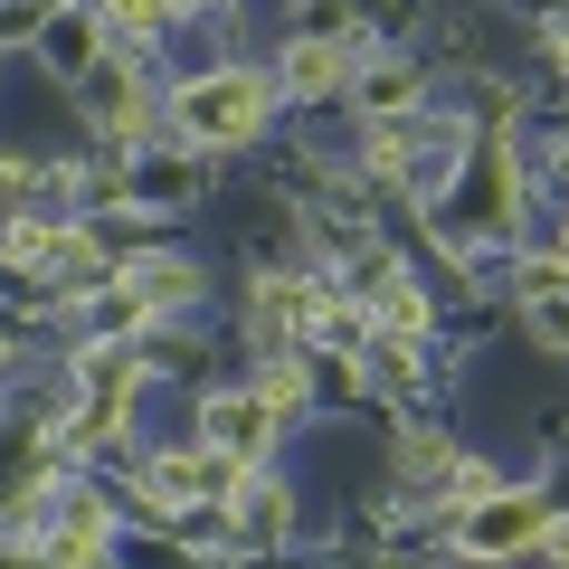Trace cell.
<instances>
[{
  "mask_svg": "<svg viewBox=\"0 0 569 569\" xmlns=\"http://www.w3.org/2000/svg\"><path fill=\"white\" fill-rule=\"evenodd\" d=\"M351 96H361V114H370V123H399V114H418L427 77H418V67H399V58H389V67H370V77L351 86Z\"/></svg>",
  "mask_w": 569,
  "mask_h": 569,
  "instance_id": "obj_7",
  "label": "cell"
},
{
  "mask_svg": "<svg viewBox=\"0 0 569 569\" xmlns=\"http://www.w3.org/2000/svg\"><path fill=\"white\" fill-rule=\"evenodd\" d=\"M550 48H560V67H569V20H560V29H550Z\"/></svg>",
  "mask_w": 569,
  "mask_h": 569,
  "instance_id": "obj_13",
  "label": "cell"
},
{
  "mask_svg": "<svg viewBox=\"0 0 569 569\" xmlns=\"http://www.w3.org/2000/svg\"><path fill=\"white\" fill-rule=\"evenodd\" d=\"M228 531H238L247 550H276L284 531H295V493H284V475L247 466L238 485H228Z\"/></svg>",
  "mask_w": 569,
  "mask_h": 569,
  "instance_id": "obj_4",
  "label": "cell"
},
{
  "mask_svg": "<svg viewBox=\"0 0 569 569\" xmlns=\"http://www.w3.org/2000/svg\"><path fill=\"white\" fill-rule=\"evenodd\" d=\"M276 427H284V408L266 389H209L200 399V447H219L228 466H266L276 456Z\"/></svg>",
  "mask_w": 569,
  "mask_h": 569,
  "instance_id": "obj_2",
  "label": "cell"
},
{
  "mask_svg": "<svg viewBox=\"0 0 569 569\" xmlns=\"http://www.w3.org/2000/svg\"><path fill=\"white\" fill-rule=\"evenodd\" d=\"M266 114H276V86L257 67H209V77H190L171 96V133L190 152H238V142L266 133Z\"/></svg>",
  "mask_w": 569,
  "mask_h": 569,
  "instance_id": "obj_1",
  "label": "cell"
},
{
  "mask_svg": "<svg viewBox=\"0 0 569 569\" xmlns=\"http://www.w3.org/2000/svg\"><path fill=\"white\" fill-rule=\"evenodd\" d=\"M550 247H560V266H569V219H560V238H550Z\"/></svg>",
  "mask_w": 569,
  "mask_h": 569,
  "instance_id": "obj_14",
  "label": "cell"
},
{
  "mask_svg": "<svg viewBox=\"0 0 569 569\" xmlns=\"http://www.w3.org/2000/svg\"><path fill=\"white\" fill-rule=\"evenodd\" d=\"M447 475H456V437H447V427H408V437H399V485H447Z\"/></svg>",
  "mask_w": 569,
  "mask_h": 569,
  "instance_id": "obj_8",
  "label": "cell"
},
{
  "mask_svg": "<svg viewBox=\"0 0 569 569\" xmlns=\"http://www.w3.org/2000/svg\"><path fill=\"white\" fill-rule=\"evenodd\" d=\"M342 86H351V48L342 39H295V48H284V96H342Z\"/></svg>",
  "mask_w": 569,
  "mask_h": 569,
  "instance_id": "obj_6",
  "label": "cell"
},
{
  "mask_svg": "<svg viewBox=\"0 0 569 569\" xmlns=\"http://www.w3.org/2000/svg\"><path fill=\"white\" fill-rule=\"evenodd\" d=\"M96 20H104V39H152L171 20V0H96Z\"/></svg>",
  "mask_w": 569,
  "mask_h": 569,
  "instance_id": "obj_10",
  "label": "cell"
},
{
  "mask_svg": "<svg viewBox=\"0 0 569 569\" xmlns=\"http://www.w3.org/2000/svg\"><path fill=\"white\" fill-rule=\"evenodd\" d=\"M541 522H550V503L541 493H485V503L466 512V531H456V550L466 560H522V550H541Z\"/></svg>",
  "mask_w": 569,
  "mask_h": 569,
  "instance_id": "obj_3",
  "label": "cell"
},
{
  "mask_svg": "<svg viewBox=\"0 0 569 569\" xmlns=\"http://www.w3.org/2000/svg\"><path fill=\"white\" fill-rule=\"evenodd\" d=\"M522 323H531V342H541L550 361H569V284H550V295H522Z\"/></svg>",
  "mask_w": 569,
  "mask_h": 569,
  "instance_id": "obj_9",
  "label": "cell"
},
{
  "mask_svg": "<svg viewBox=\"0 0 569 569\" xmlns=\"http://www.w3.org/2000/svg\"><path fill=\"white\" fill-rule=\"evenodd\" d=\"M408 370H418V342L408 332H380L370 342V389H408Z\"/></svg>",
  "mask_w": 569,
  "mask_h": 569,
  "instance_id": "obj_11",
  "label": "cell"
},
{
  "mask_svg": "<svg viewBox=\"0 0 569 569\" xmlns=\"http://www.w3.org/2000/svg\"><path fill=\"white\" fill-rule=\"evenodd\" d=\"M123 284L142 295V313L162 323V313H181V305H200V266L190 257H133L123 266Z\"/></svg>",
  "mask_w": 569,
  "mask_h": 569,
  "instance_id": "obj_5",
  "label": "cell"
},
{
  "mask_svg": "<svg viewBox=\"0 0 569 569\" xmlns=\"http://www.w3.org/2000/svg\"><path fill=\"white\" fill-rule=\"evenodd\" d=\"M171 10H200V0H171Z\"/></svg>",
  "mask_w": 569,
  "mask_h": 569,
  "instance_id": "obj_15",
  "label": "cell"
},
{
  "mask_svg": "<svg viewBox=\"0 0 569 569\" xmlns=\"http://www.w3.org/2000/svg\"><path fill=\"white\" fill-rule=\"evenodd\" d=\"M257 389H266L276 408H305V361H266V370H257Z\"/></svg>",
  "mask_w": 569,
  "mask_h": 569,
  "instance_id": "obj_12",
  "label": "cell"
}]
</instances>
